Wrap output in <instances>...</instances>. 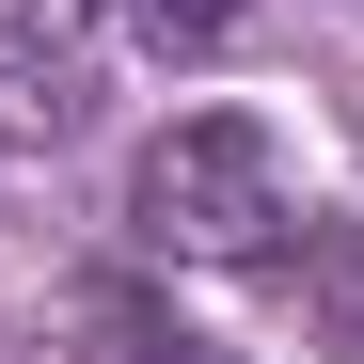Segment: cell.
<instances>
[{
  "label": "cell",
  "mask_w": 364,
  "mask_h": 364,
  "mask_svg": "<svg viewBox=\"0 0 364 364\" xmlns=\"http://www.w3.org/2000/svg\"><path fill=\"white\" fill-rule=\"evenodd\" d=\"M80 111H95V64L64 32H48V0H0V143H80Z\"/></svg>",
  "instance_id": "2"
},
{
  "label": "cell",
  "mask_w": 364,
  "mask_h": 364,
  "mask_svg": "<svg viewBox=\"0 0 364 364\" xmlns=\"http://www.w3.org/2000/svg\"><path fill=\"white\" fill-rule=\"evenodd\" d=\"M174 348H191V333H159L127 285H80V301H64V348H48V364H174Z\"/></svg>",
  "instance_id": "3"
},
{
  "label": "cell",
  "mask_w": 364,
  "mask_h": 364,
  "mask_svg": "<svg viewBox=\"0 0 364 364\" xmlns=\"http://www.w3.org/2000/svg\"><path fill=\"white\" fill-rule=\"evenodd\" d=\"M111 32H143V48H222L237 32V0H95Z\"/></svg>",
  "instance_id": "4"
},
{
  "label": "cell",
  "mask_w": 364,
  "mask_h": 364,
  "mask_svg": "<svg viewBox=\"0 0 364 364\" xmlns=\"http://www.w3.org/2000/svg\"><path fill=\"white\" fill-rule=\"evenodd\" d=\"M127 237L174 254V269H254L285 237V143L254 111H174L127 174Z\"/></svg>",
  "instance_id": "1"
}]
</instances>
